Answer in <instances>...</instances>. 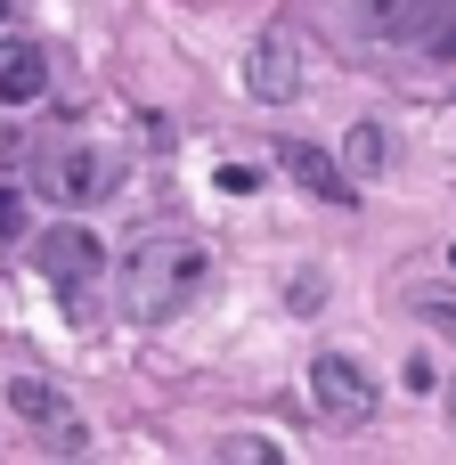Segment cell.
I'll return each instance as SVG.
<instances>
[{
  "instance_id": "obj_1",
  "label": "cell",
  "mask_w": 456,
  "mask_h": 465,
  "mask_svg": "<svg viewBox=\"0 0 456 465\" xmlns=\"http://www.w3.org/2000/svg\"><path fill=\"white\" fill-rule=\"evenodd\" d=\"M204 278H212V253H204V237H188V229H155V237H139L131 245V262H122V311L131 319H179L196 294H204Z\"/></svg>"
},
{
  "instance_id": "obj_2",
  "label": "cell",
  "mask_w": 456,
  "mask_h": 465,
  "mask_svg": "<svg viewBox=\"0 0 456 465\" xmlns=\"http://www.w3.org/2000/svg\"><path fill=\"white\" fill-rule=\"evenodd\" d=\"M41 278L73 302V311H90V286H98V270H106V245L82 229V221H57V229H41Z\"/></svg>"
},
{
  "instance_id": "obj_3",
  "label": "cell",
  "mask_w": 456,
  "mask_h": 465,
  "mask_svg": "<svg viewBox=\"0 0 456 465\" xmlns=\"http://www.w3.org/2000/svg\"><path fill=\"white\" fill-rule=\"evenodd\" d=\"M33 180H41V196H57V204H98V196H114L122 163H114L106 147H57Z\"/></svg>"
},
{
  "instance_id": "obj_4",
  "label": "cell",
  "mask_w": 456,
  "mask_h": 465,
  "mask_svg": "<svg viewBox=\"0 0 456 465\" xmlns=\"http://www.w3.org/2000/svg\"><path fill=\"white\" fill-rule=\"evenodd\" d=\"M8 409H16L24 425H41V441H49L57 458H82V450H90V425L73 417V401H65L57 384H41V376H16V384H8Z\"/></svg>"
},
{
  "instance_id": "obj_5",
  "label": "cell",
  "mask_w": 456,
  "mask_h": 465,
  "mask_svg": "<svg viewBox=\"0 0 456 465\" xmlns=\"http://www.w3.org/2000/svg\"><path fill=\"white\" fill-rule=\"evenodd\" d=\"M310 392H318V409H326L335 425H367V417H375V376H367L359 360H343V351H318V360H310Z\"/></svg>"
},
{
  "instance_id": "obj_6",
  "label": "cell",
  "mask_w": 456,
  "mask_h": 465,
  "mask_svg": "<svg viewBox=\"0 0 456 465\" xmlns=\"http://www.w3.org/2000/svg\"><path fill=\"white\" fill-rule=\"evenodd\" d=\"M351 16L367 41H424L432 49V33L449 25V0H351Z\"/></svg>"
},
{
  "instance_id": "obj_7",
  "label": "cell",
  "mask_w": 456,
  "mask_h": 465,
  "mask_svg": "<svg viewBox=\"0 0 456 465\" xmlns=\"http://www.w3.org/2000/svg\"><path fill=\"white\" fill-rule=\"evenodd\" d=\"M302 74H310V65H302V41H294L286 25L245 49V82H253V98H269V106H286V98L302 90Z\"/></svg>"
},
{
  "instance_id": "obj_8",
  "label": "cell",
  "mask_w": 456,
  "mask_h": 465,
  "mask_svg": "<svg viewBox=\"0 0 456 465\" xmlns=\"http://www.w3.org/2000/svg\"><path fill=\"white\" fill-rule=\"evenodd\" d=\"M277 163L294 172V188H310V196H326V204H351V196H359V180H351L326 147H310V139H286V147H277Z\"/></svg>"
},
{
  "instance_id": "obj_9",
  "label": "cell",
  "mask_w": 456,
  "mask_h": 465,
  "mask_svg": "<svg viewBox=\"0 0 456 465\" xmlns=\"http://www.w3.org/2000/svg\"><path fill=\"white\" fill-rule=\"evenodd\" d=\"M49 90V57L33 41H0V106H33Z\"/></svg>"
},
{
  "instance_id": "obj_10",
  "label": "cell",
  "mask_w": 456,
  "mask_h": 465,
  "mask_svg": "<svg viewBox=\"0 0 456 465\" xmlns=\"http://www.w3.org/2000/svg\"><path fill=\"white\" fill-rule=\"evenodd\" d=\"M392 155H400V147H392V131H383V123H351V139H343V155H335V163H343V172H359V180H375V172H392Z\"/></svg>"
},
{
  "instance_id": "obj_11",
  "label": "cell",
  "mask_w": 456,
  "mask_h": 465,
  "mask_svg": "<svg viewBox=\"0 0 456 465\" xmlns=\"http://www.w3.org/2000/svg\"><path fill=\"white\" fill-rule=\"evenodd\" d=\"M220 458H237V465H277V450H269V441H253V433H228V441H220Z\"/></svg>"
},
{
  "instance_id": "obj_12",
  "label": "cell",
  "mask_w": 456,
  "mask_h": 465,
  "mask_svg": "<svg viewBox=\"0 0 456 465\" xmlns=\"http://www.w3.org/2000/svg\"><path fill=\"white\" fill-rule=\"evenodd\" d=\"M318 294H326V278H318V270H310V278H294V286H286V302H294V311H302V319H310V311H318Z\"/></svg>"
},
{
  "instance_id": "obj_13",
  "label": "cell",
  "mask_w": 456,
  "mask_h": 465,
  "mask_svg": "<svg viewBox=\"0 0 456 465\" xmlns=\"http://www.w3.org/2000/svg\"><path fill=\"white\" fill-rule=\"evenodd\" d=\"M220 188H228V196H253L261 172H253V163H220Z\"/></svg>"
},
{
  "instance_id": "obj_14",
  "label": "cell",
  "mask_w": 456,
  "mask_h": 465,
  "mask_svg": "<svg viewBox=\"0 0 456 465\" xmlns=\"http://www.w3.org/2000/svg\"><path fill=\"white\" fill-rule=\"evenodd\" d=\"M416 311H424V319H432V327H456V294H441V286H432V294H424V302H416Z\"/></svg>"
},
{
  "instance_id": "obj_15",
  "label": "cell",
  "mask_w": 456,
  "mask_h": 465,
  "mask_svg": "<svg viewBox=\"0 0 456 465\" xmlns=\"http://www.w3.org/2000/svg\"><path fill=\"white\" fill-rule=\"evenodd\" d=\"M408 392H416V401L441 392V368H432V360H408Z\"/></svg>"
},
{
  "instance_id": "obj_16",
  "label": "cell",
  "mask_w": 456,
  "mask_h": 465,
  "mask_svg": "<svg viewBox=\"0 0 456 465\" xmlns=\"http://www.w3.org/2000/svg\"><path fill=\"white\" fill-rule=\"evenodd\" d=\"M16 229H24V204H16V196L0 188V237H16Z\"/></svg>"
},
{
  "instance_id": "obj_17",
  "label": "cell",
  "mask_w": 456,
  "mask_h": 465,
  "mask_svg": "<svg viewBox=\"0 0 456 465\" xmlns=\"http://www.w3.org/2000/svg\"><path fill=\"white\" fill-rule=\"evenodd\" d=\"M449 425H456V384H449Z\"/></svg>"
},
{
  "instance_id": "obj_18",
  "label": "cell",
  "mask_w": 456,
  "mask_h": 465,
  "mask_svg": "<svg viewBox=\"0 0 456 465\" xmlns=\"http://www.w3.org/2000/svg\"><path fill=\"white\" fill-rule=\"evenodd\" d=\"M449 262H456V253H449Z\"/></svg>"
}]
</instances>
